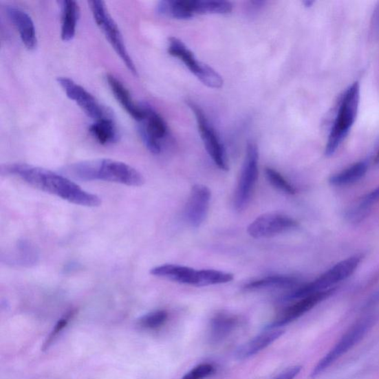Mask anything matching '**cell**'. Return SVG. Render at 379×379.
<instances>
[{
	"instance_id": "603a6c76",
	"label": "cell",
	"mask_w": 379,
	"mask_h": 379,
	"mask_svg": "<svg viewBox=\"0 0 379 379\" xmlns=\"http://www.w3.org/2000/svg\"><path fill=\"white\" fill-rule=\"evenodd\" d=\"M193 14H226L232 12V5L224 0H188Z\"/></svg>"
},
{
	"instance_id": "836d02e7",
	"label": "cell",
	"mask_w": 379,
	"mask_h": 379,
	"mask_svg": "<svg viewBox=\"0 0 379 379\" xmlns=\"http://www.w3.org/2000/svg\"><path fill=\"white\" fill-rule=\"evenodd\" d=\"M375 162L376 163H379V151H378V152L377 153V154L376 155Z\"/></svg>"
},
{
	"instance_id": "4fadbf2b",
	"label": "cell",
	"mask_w": 379,
	"mask_h": 379,
	"mask_svg": "<svg viewBox=\"0 0 379 379\" xmlns=\"http://www.w3.org/2000/svg\"><path fill=\"white\" fill-rule=\"evenodd\" d=\"M336 289L332 288L323 292L311 294L301 299L295 304L285 309L266 329L280 328L303 316L323 301L332 296Z\"/></svg>"
},
{
	"instance_id": "e0dca14e",
	"label": "cell",
	"mask_w": 379,
	"mask_h": 379,
	"mask_svg": "<svg viewBox=\"0 0 379 379\" xmlns=\"http://www.w3.org/2000/svg\"><path fill=\"white\" fill-rule=\"evenodd\" d=\"M284 333V330L280 328L266 329L265 332L239 347L237 349L236 357L239 360H245L254 356L277 341L283 336Z\"/></svg>"
},
{
	"instance_id": "44dd1931",
	"label": "cell",
	"mask_w": 379,
	"mask_h": 379,
	"mask_svg": "<svg viewBox=\"0 0 379 379\" xmlns=\"http://www.w3.org/2000/svg\"><path fill=\"white\" fill-rule=\"evenodd\" d=\"M92 137L102 145H109L119 140L120 134L113 118L94 121L89 127Z\"/></svg>"
},
{
	"instance_id": "7402d4cb",
	"label": "cell",
	"mask_w": 379,
	"mask_h": 379,
	"mask_svg": "<svg viewBox=\"0 0 379 379\" xmlns=\"http://www.w3.org/2000/svg\"><path fill=\"white\" fill-rule=\"evenodd\" d=\"M157 12L162 16L182 19V21H186L193 17L188 0H163L158 4Z\"/></svg>"
},
{
	"instance_id": "d4e9b609",
	"label": "cell",
	"mask_w": 379,
	"mask_h": 379,
	"mask_svg": "<svg viewBox=\"0 0 379 379\" xmlns=\"http://www.w3.org/2000/svg\"><path fill=\"white\" fill-rule=\"evenodd\" d=\"M366 162H359L345 171L334 175L329 178V183L334 186H343L362 179L367 171Z\"/></svg>"
},
{
	"instance_id": "8992f818",
	"label": "cell",
	"mask_w": 379,
	"mask_h": 379,
	"mask_svg": "<svg viewBox=\"0 0 379 379\" xmlns=\"http://www.w3.org/2000/svg\"><path fill=\"white\" fill-rule=\"evenodd\" d=\"M168 51L170 55L182 61L204 85L215 89L222 87L224 83L222 77L209 65L198 61L193 53L179 39L169 38Z\"/></svg>"
},
{
	"instance_id": "ac0fdd59",
	"label": "cell",
	"mask_w": 379,
	"mask_h": 379,
	"mask_svg": "<svg viewBox=\"0 0 379 379\" xmlns=\"http://www.w3.org/2000/svg\"><path fill=\"white\" fill-rule=\"evenodd\" d=\"M151 274L180 284L196 287L198 285V270L189 267L163 265L151 269Z\"/></svg>"
},
{
	"instance_id": "1f68e13d",
	"label": "cell",
	"mask_w": 379,
	"mask_h": 379,
	"mask_svg": "<svg viewBox=\"0 0 379 379\" xmlns=\"http://www.w3.org/2000/svg\"><path fill=\"white\" fill-rule=\"evenodd\" d=\"M302 366H294L286 369L274 379H294L302 371Z\"/></svg>"
},
{
	"instance_id": "83f0119b",
	"label": "cell",
	"mask_w": 379,
	"mask_h": 379,
	"mask_svg": "<svg viewBox=\"0 0 379 379\" xmlns=\"http://www.w3.org/2000/svg\"><path fill=\"white\" fill-rule=\"evenodd\" d=\"M169 318L167 311L160 310L144 315L140 319V325L147 329H157L165 324Z\"/></svg>"
},
{
	"instance_id": "277c9868",
	"label": "cell",
	"mask_w": 379,
	"mask_h": 379,
	"mask_svg": "<svg viewBox=\"0 0 379 379\" xmlns=\"http://www.w3.org/2000/svg\"><path fill=\"white\" fill-rule=\"evenodd\" d=\"M94 21L99 27L107 41L111 44L116 54L131 74L138 76L137 67L126 47L120 28L115 22L102 0H92L89 2Z\"/></svg>"
},
{
	"instance_id": "9c48e42d",
	"label": "cell",
	"mask_w": 379,
	"mask_h": 379,
	"mask_svg": "<svg viewBox=\"0 0 379 379\" xmlns=\"http://www.w3.org/2000/svg\"><path fill=\"white\" fill-rule=\"evenodd\" d=\"M259 175V151L254 142H248L244 164L236 191L235 206L237 210L245 209L256 186Z\"/></svg>"
},
{
	"instance_id": "9a60e30c",
	"label": "cell",
	"mask_w": 379,
	"mask_h": 379,
	"mask_svg": "<svg viewBox=\"0 0 379 379\" xmlns=\"http://www.w3.org/2000/svg\"><path fill=\"white\" fill-rule=\"evenodd\" d=\"M6 14L17 28L27 50H34L37 46V37L32 17L23 10L14 6H8Z\"/></svg>"
},
{
	"instance_id": "4316f807",
	"label": "cell",
	"mask_w": 379,
	"mask_h": 379,
	"mask_svg": "<svg viewBox=\"0 0 379 379\" xmlns=\"http://www.w3.org/2000/svg\"><path fill=\"white\" fill-rule=\"evenodd\" d=\"M266 174L269 182L276 188L290 194V195H294L296 193V188L292 184L289 183L278 171L271 168H266Z\"/></svg>"
},
{
	"instance_id": "5b68a950",
	"label": "cell",
	"mask_w": 379,
	"mask_h": 379,
	"mask_svg": "<svg viewBox=\"0 0 379 379\" xmlns=\"http://www.w3.org/2000/svg\"><path fill=\"white\" fill-rule=\"evenodd\" d=\"M362 261L361 256H354L338 264L307 285L300 287L285 297V300L301 299L311 294L332 289L336 284L351 277Z\"/></svg>"
},
{
	"instance_id": "f546056e",
	"label": "cell",
	"mask_w": 379,
	"mask_h": 379,
	"mask_svg": "<svg viewBox=\"0 0 379 379\" xmlns=\"http://www.w3.org/2000/svg\"><path fill=\"white\" fill-rule=\"evenodd\" d=\"M215 372V367L211 364H201L193 367L182 379H205Z\"/></svg>"
},
{
	"instance_id": "e575fe53",
	"label": "cell",
	"mask_w": 379,
	"mask_h": 379,
	"mask_svg": "<svg viewBox=\"0 0 379 379\" xmlns=\"http://www.w3.org/2000/svg\"><path fill=\"white\" fill-rule=\"evenodd\" d=\"M376 19H377V23H379V7L378 8V12H376Z\"/></svg>"
},
{
	"instance_id": "7a4b0ae2",
	"label": "cell",
	"mask_w": 379,
	"mask_h": 379,
	"mask_svg": "<svg viewBox=\"0 0 379 379\" xmlns=\"http://www.w3.org/2000/svg\"><path fill=\"white\" fill-rule=\"evenodd\" d=\"M64 172L69 177L85 182L99 180L133 187L142 186L144 182L138 170L129 164L110 159L76 162L67 165Z\"/></svg>"
},
{
	"instance_id": "4dcf8cb0",
	"label": "cell",
	"mask_w": 379,
	"mask_h": 379,
	"mask_svg": "<svg viewBox=\"0 0 379 379\" xmlns=\"http://www.w3.org/2000/svg\"><path fill=\"white\" fill-rule=\"evenodd\" d=\"M379 200V186L372 191L371 193H369L359 204L358 207L357 213H360L361 212H365L369 208H370L374 203Z\"/></svg>"
},
{
	"instance_id": "f1b7e54d",
	"label": "cell",
	"mask_w": 379,
	"mask_h": 379,
	"mask_svg": "<svg viewBox=\"0 0 379 379\" xmlns=\"http://www.w3.org/2000/svg\"><path fill=\"white\" fill-rule=\"evenodd\" d=\"M75 313L74 310L70 311V312L66 314L63 318L58 321L57 323L55 325L54 329L52 330L51 334L46 339L45 343L43 347V351H46L50 348L52 345L54 343L55 340L57 338L58 336L63 332L64 329L69 325L70 320L74 316Z\"/></svg>"
},
{
	"instance_id": "d6a6232c",
	"label": "cell",
	"mask_w": 379,
	"mask_h": 379,
	"mask_svg": "<svg viewBox=\"0 0 379 379\" xmlns=\"http://www.w3.org/2000/svg\"><path fill=\"white\" fill-rule=\"evenodd\" d=\"M304 3L306 6L310 7V6H312L314 2L313 1H305Z\"/></svg>"
},
{
	"instance_id": "2e32d148",
	"label": "cell",
	"mask_w": 379,
	"mask_h": 379,
	"mask_svg": "<svg viewBox=\"0 0 379 379\" xmlns=\"http://www.w3.org/2000/svg\"><path fill=\"white\" fill-rule=\"evenodd\" d=\"M106 79L115 99L131 118L140 122L144 115L143 103L136 104L127 87L113 75H107Z\"/></svg>"
},
{
	"instance_id": "484cf974",
	"label": "cell",
	"mask_w": 379,
	"mask_h": 379,
	"mask_svg": "<svg viewBox=\"0 0 379 379\" xmlns=\"http://www.w3.org/2000/svg\"><path fill=\"white\" fill-rule=\"evenodd\" d=\"M233 279V275L217 270H198L197 287L226 284Z\"/></svg>"
},
{
	"instance_id": "52a82bcc",
	"label": "cell",
	"mask_w": 379,
	"mask_h": 379,
	"mask_svg": "<svg viewBox=\"0 0 379 379\" xmlns=\"http://www.w3.org/2000/svg\"><path fill=\"white\" fill-rule=\"evenodd\" d=\"M375 322L373 316H367L359 320L348 330L339 342L314 367L310 377L315 378L322 374L333 365L337 359L341 358L357 345L371 329Z\"/></svg>"
},
{
	"instance_id": "5bb4252c",
	"label": "cell",
	"mask_w": 379,
	"mask_h": 379,
	"mask_svg": "<svg viewBox=\"0 0 379 379\" xmlns=\"http://www.w3.org/2000/svg\"><path fill=\"white\" fill-rule=\"evenodd\" d=\"M211 198L210 189L203 184H195L191 188L184 217L193 228L199 227L206 220Z\"/></svg>"
},
{
	"instance_id": "30bf717a",
	"label": "cell",
	"mask_w": 379,
	"mask_h": 379,
	"mask_svg": "<svg viewBox=\"0 0 379 379\" xmlns=\"http://www.w3.org/2000/svg\"><path fill=\"white\" fill-rule=\"evenodd\" d=\"M187 104L195 118L202 140L210 157L215 162L217 167L222 171H228V163L224 147L216 131L209 122L207 116L200 107L195 102L188 100Z\"/></svg>"
},
{
	"instance_id": "3957f363",
	"label": "cell",
	"mask_w": 379,
	"mask_h": 379,
	"mask_svg": "<svg viewBox=\"0 0 379 379\" xmlns=\"http://www.w3.org/2000/svg\"><path fill=\"white\" fill-rule=\"evenodd\" d=\"M359 100H360V86L358 82H356L348 87L340 104L325 148V155L327 157L336 153L349 131L351 130L356 119Z\"/></svg>"
},
{
	"instance_id": "6da1fadb",
	"label": "cell",
	"mask_w": 379,
	"mask_h": 379,
	"mask_svg": "<svg viewBox=\"0 0 379 379\" xmlns=\"http://www.w3.org/2000/svg\"><path fill=\"white\" fill-rule=\"evenodd\" d=\"M2 173L14 175L36 189L51 193L75 205L99 207L101 199L85 191L66 177L50 170L25 163H12L1 166Z\"/></svg>"
},
{
	"instance_id": "d6986e66",
	"label": "cell",
	"mask_w": 379,
	"mask_h": 379,
	"mask_svg": "<svg viewBox=\"0 0 379 379\" xmlns=\"http://www.w3.org/2000/svg\"><path fill=\"white\" fill-rule=\"evenodd\" d=\"M239 325V318L237 316L224 312L217 314L210 320L209 329L210 343L217 344L224 341L235 332Z\"/></svg>"
},
{
	"instance_id": "ba28073f",
	"label": "cell",
	"mask_w": 379,
	"mask_h": 379,
	"mask_svg": "<svg viewBox=\"0 0 379 379\" xmlns=\"http://www.w3.org/2000/svg\"><path fill=\"white\" fill-rule=\"evenodd\" d=\"M144 115L139 122V133L144 147L153 154H160L169 130L162 116L148 103H143Z\"/></svg>"
},
{
	"instance_id": "ffe728a7",
	"label": "cell",
	"mask_w": 379,
	"mask_h": 379,
	"mask_svg": "<svg viewBox=\"0 0 379 379\" xmlns=\"http://www.w3.org/2000/svg\"><path fill=\"white\" fill-rule=\"evenodd\" d=\"M59 3L61 8V38L64 42H69L76 34L80 15V6L74 0H63Z\"/></svg>"
},
{
	"instance_id": "cb8c5ba5",
	"label": "cell",
	"mask_w": 379,
	"mask_h": 379,
	"mask_svg": "<svg viewBox=\"0 0 379 379\" xmlns=\"http://www.w3.org/2000/svg\"><path fill=\"white\" fill-rule=\"evenodd\" d=\"M296 277L290 276H270L251 281L245 286L248 290H257L269 288H288L297 285Z\"/></svg>"
},
{
	"instance_id": "8fae6325",
	"label": "cell",
	"mask_w": 379,
	"mask_h": 379,
	"mask_svg": "<svg viewBox=\"0 0 379 379\" xmlns=\"http://www.w3.org/2000/svg\"><path fill=\"white\" fill-rule=\"evenodd\" d=\"M57 83L66 96L79 106L94 121L113 118L111 112L108 109L102 105L90 92L70 78L59 77Z\"/></svg>"
},
{
	"instance_id": "7c38bea8",
	"label": "cell",
	"mask_w": 379,
	"mask_h": 379,
	"mask_svg": "<svg viewBox=\"0 0 379 379\" xmlns=\"http://www.w3.org/2000/svg\"><path fill=\"white\" fill-rule=\"evenodd\" d=\"M298 222L279 213H266L250 223L248 235L255 239L269 238L298 227Z\"/></svg>"
}]
</instances>
